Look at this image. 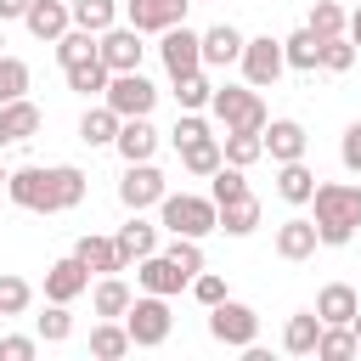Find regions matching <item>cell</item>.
<instances>
[{
	"label": "cell",
	"mask_w": 361,
	"mask_h": 361,
	"mask_svg": "<svg viewBox=\"0 0 361 361\" xmlns=\"http://www.w3.org/2000/svg\"><path fill=\"white\" fill-rule=\"evenodd\" d=\"M6 192L28 214H62V209H79L85 203V169L79 164H51V169L28 164V169H11Z\"/></svg>",
	"instance_id": "1"
},
{
	"label": "cell",
	"mask_w": 361,
	"mask_h": 361,
	"mask_svg": "<svg viewBox=\"0 0 361 361\" xmlns=\"http://www.w3.org/2000/svg\"><path fill=\"white\" fill-rule=\"evenodd\" d=\"M310 203H316L322 248H344V243L361 231V186H355V180H322Z\"/></svg>",
	"instance_id": "2"
},
{
	"label": "cell",
	"mask_w": 361,
	"mask_h": 361,
	"mask_svg": "<svg viewBox=\"0 0 361 361\" xmlns=\"http://www.w3.org/2000/svg\"><path fill=\"white\" fill-rule=\"evenodd\" d=\"M158 226L169 231V237H209V231H220V203L214 197H192V192H164V203H158Z\"/></svg>",
	"instance_id": "3"
},
{
	"label": "cell",
	"mask_w": 361,
	"mask_h": 361,
	"mask_svg": "<svg viewBox=\"0 0 361 361\" xmlns=\"http://www.w3.org/2000/svg\"><path fill=\"white\" fill-rule=\"evenodd\" d=\"M209 107H214V118L226 130H265L271 124V113H265V102H259L254 85H214Z\"/></svg>",
	"instance_id": "4"
},
{
	"label": "cell",
	"mask_w": 361,
	"mask_h": 361,
	"mask_svg": "<svg viewBox=\"0 0 361 361\" xmlns=\"http://www.w3.org/2000/svg\"><path fill=\"white\" fill-rule=\"evenodd\" d=\"M124 327H130L135 350H158V344L169 338V327H175V316H169V299H164V293H141V299L124 310Z\"/></svg>",
	"instance_id": "5"
},
{
	"label": "cell",
	"mask_w": 361,
	"mask_h": 361,
	"mask_svg": "<svg viewBox=\"0 0 361 361\" xmlns=\"http://www.w3.org/2000/svg\"><path fill=\"white\" fill-rule=\"evenodd\" d=\"M102 102H107L118 118H147V113H152V102H158V85H152L141 68H130V73H113V79H107Z\"/></svg>",
	"instance_id": "6"
},
{
	"label": "cell",
	"mask_w": 361,
	"mask_h": 361,
	"mask_svg": "<svg viewBox=\"0 0 361 361\" xmlns=\"http://www.w3.org/2000/svg\"><path fill=\"white\" fill-rule=\"evenodd\" d=\"M209 333H214V344H226V350H248V344L259 338V316L226 293L220 305H209Z\"/></svg>",
	"instance_id": "7"
},
{
	"label": "cell",
	"mask_w": 361,
	"mask_h": 361,
	"mask_svg": "<svg viewBox=\"0 0 361 361\" xmlns=\"http://www.w3.org/2000/svg\"><path fill=\"white\" fill-rule=\"evenodd\" d=\"M282 68H288V56H282V39H271V34H254V39L243 45V79H248L254 90H271V85L282 79Z\"/></svg>",
	"instance_id": "8"
},
{
	"label": "cell",
	"mask_w": 361,
	"mask_h": 361,
	"mask_svg": "<svg viewBox=\"0 0 361 361\" xmlns=\"http://www.w3.org/2000/svg\"><path fill=\"white\" fill-rule=\"evenodd\" d=\"M158 56H164L169 79H180V73H197V68H203V34H192L186 23L164 28V34H158Z\"/></svg>",
	"instance_id": "9"
},
{
	"label": "cell",
	"mask_w": 361,
	"mask_h": 361,
	"mask_svg": "<svg viewBox=\"0 0 361 361\" xmlns=\"http://www.w3.org/2000/svg\"><path fill=\"white\" fill-rule=\"evenodd\" d=\"M164 192H169V180L158 175L152 158L124 164V180H118V203H124V209H152V203H164Z\"/></svg>",
	"instance_id": "10"
},
{
	"label": "cell",
	"mask_w": 361,
	"mask_h": 361,
	"mask_svg": "<svg viewBox=\"0 0 361 361\" xmlns=\"http://www.w3.org/2000/svg\"><path fill=\"white\" fill-rule=\"evenodd\" d=\"M135 282H141V293H180V288H192V271H180L169 254H147V259H135Z\"/></svg>",
	"instance_id": "11"
},
{
	"label": "cell",
	"mask_w": 361,
	"mask_h": 361,
	"mask_svg": "<svg viewBox=\"0 0 361 361\" xmlns=\"http://www.w3.org/2000/svg\"><path fill=\"white\" fill-rule=\"evenodd\" d=\"M186 6H192V0H124V17H130V28H141V34H164V28L186 23Z\"/></svg>",
	"instance_id": "12"
},
{
	"label": "cell",
	"mask_w": 361,
	"mask_h": 361,
	"mask_svg": "<svg viewBox=\"0 0 361 361\" xmlns=\"http://www.w3.org/2000/svg\"><path fill=\"white\" fill-rule=\"evenodd\" d=\"M85 288H90V265H85L79 254H62V259L45 271V299H56V305H73Z\"/></svg>",
	"instance_id": "13"
},
{
	"label": "cell",
	"mask_w": 361,
	"mask_h": 361,
	"mask_svg": "<svg viewBox=\"0 0 361 361\" xmlns=\"http://www.w3.org/2000/svg\"><path fill=\"white\" fill-rule=\"evenodd\" d=\"M141 51H147V45H141V28H130V23H124V28L113 23V28L102 34V62H107L113 73H130V68H141Z\"/></svg>",
	"instance_id": "14"
},
{
	"label": "cell",
	"mask_w": 361,
	"mask_h": 361,
	"mask_svg": "<svg viewBox=\"0 0 361 361\" xmlns=\"http://www.w3.org/2000/svg\"><path fill=\"white\" fill-rule=\"evenodd\" d=\"M23 23H28L34 39H51V45H56V39L73 28V6H68V0H34V6L23 11Z\"/></svg>",
	"instance_id": "15"
},
{
	"label": "cell",
	"mask_w": 361,
	"mask_h": 361,
	"mask_svg": "<svg viewBox=\"0 0 361 361\" xmlns=\"http://www.w3.org/2000/svg\"><path fill=\"white\" fill-rule=\"evenodd\" d=\"M355 310H361V293H355L350 282H327V288L316 293V316H322V327H350Z\"/></svg>",
	"instance_id": "16"
},
{
	"label": "cell",
	"mask_w": 361,
	"mask_h": 361,
	"mask_svg": "<svg viewBox=\"0 0 361 361\" xmlns=\"http://www.w3.org/2000/svg\"><path fill=\"white\" fill-rule=\"evenodd\" d=\"M39 124H45V113H39L28 96H17V102H0V147L39 135Z\"/></svg>",
	"instance_id": "17"
},
{
	"label": "cell",
	"mask_w": 361,
	"mask_h": 361,
	"mask_svg": "<svg viewBox=\"0 0 361 361\" xmlns=\"http://www.w3.org/2000/svg\"><path fill=\"white\" fill-rule=\"evenodd\" d=\"M305 147H310V135H305V124H299V118H271V124H265V152H271L276 164L305 158Z\"/></svg>",
	"instance_id": "18"
},
{
	"label": "cell",
	"mask_w": 361,
	"mask_h": 361,
	"mask_svg": "<svg viewBox=\"0 0 361 361\" xmlns=\"http://www.w3.org/2000/svg\"><path fill=\"white\" fill-rule=\"evenodd\" d=\"M113 243H118L124 265H135V259L158 254V226H147V220H141V209H130V220H124V226L113 231Z\"/></svg>",
	"instance_id": "19"
},
{
	"label": "cell",
	"mask_w": 361,
	"mask_h": 361,
	"mask_svg": "<svg viewBox=\"0 0 361 361\" xmlns=\"http://www.w3.org/2000/svg\"><path fill=\"white\" fill-rule=\"evenodd\" d=\"M316 248H322V231H316V220L293 214V220H282V226H276V254H282V259H310Z\"/></svg>",
	"instance_id": "20"
},
{
	"label": "cell",
	"mask_w": 361,
	"mask_h": 361,
	"mask_svg": "<svg viewBox=\"0 0 361 361\" xmlns=\"http://www.w3.org/2000/svg\"><path fill=\"white\" fill-rule=\"evenodd\" d=\"M243 34L231 28V23H214L209 34H203V68H231V62H243Z\"/></svg>",
	"instance_id": "21"
},
{
	"label": "cell",
	"mask_w": 361,
	"mask_h": 361,
	"mask_svg": "<svg viewBox=\"0 0 361 361\" xmlns=\"http://www.w3.org/2000/svg\"><path fill=\"white\" fill-rule=\"evenodd\" d=\"M73 254L90 265V276H113V271H124V254H118V243H113V237H96V231H85V237L73 243Z\"/></svg>",
	"instance_id": "22"
},
{
	"label": "cell",
	"mask_w": 361,
	"mask_h": 361,
	"mask_svg": "<svg viewBox=\"0 0 361 361\" xmlns=\"http://www.w3.org/2000/svg\"><path fill=\"white\" fill-rule=\"evenodd\" d=\"M282 56H288V68L293 73H316L322 68V34L305 23V28H293L288 39H282Z\"/></svg>",
	"instance_id": "23"
},
{
	"label": "cell",
	"mask_w": 361,
	"mask_h": 361,
	"mask_svg": "<svg viewBox=\"0 0 361 361\" xmlns=\"http://www.w3.org/2000/svg\"><path fill=\"white\" fill-rule=\"evenodd\" d=\"M113 147H118V158H124V164H141V158H152V152H158V130H152L147 118H124Z\"/></svg>",
	"instance_id": "24"
},
{
	"label": "cell",
	"mask_w": 361,
	"mask_h": 361,
	"mask_svg": "<svg viewBox=\"0 0 361 361\" xmlns=\"http://www.w3.org/2000/svg\"><path fill=\"white\" fill-rule=\"evenodd\" d=\"M135 305V293H130V282L113 271V276H102L96 282V293H90V310L96 316H107V322H124V310Z\"/></svg>",
	"instance_id": "25"
},
{
	"label": "cell",
	"mask_w": 361,
	"mask_h": 361,
	"mask_svg": "<svg viewBox=\"0 0 361 361\" xmlns=\"http://www.w3.org/2000/svg\"><path fill=\"white\" fill-rule=\"evenodd\" d=\"M316 338H322V316L316 310H293L288 327H282V350L288 355H316Z\"/></svg>",
	"instance_id": "26"
},
{
	"label": "cell",
	"mask_w": 361,
	"mask_h": 361,
	"mask_svg": "<svg viewBox=\"0 0 361 361\" xmlns=\"http://www.w3.org/2000/svg\"><path fill=\"white\" fill-rule=\"evenodd\" d=\"M118 124H124V118H118L107 102H102V107H85V118H79V141H85V147H113V141H118Z\"/></svg>",
	"instance_id": "27"
},
{
	"label": "cell",
	"mask_w": 361,
	"mask_h": 361,
	"mask_svg": "<svg viewBox=\"0 0 361 361\" xmlns=\"http://www.w3.org/2000/svg\"><path fill=\"white\" fill-rule=\"evenodd\" d=\"M220 152H226V164L248 169V164L265 158V130H226V135H220Z\"/></svg>",
	"instance_id": "28"
},
{
	"label": "cell",
	"mask_w": 361,
	"mask_h": 361,
	"mask_svg": "<svg viewBox=\"0 0 361 361\" xmlns=\"http://www.w3.org/2000/svg\"><path fill=\"white\" fill-rule=\"evenodd\" d=\"M276 197H282V203H310V197H316V175L305 169V158L276 164Z\"/></svg>",
	"instance_id": "29"
},
{
	"label": "cell",
	"mask_w": 361,
	"mask_h": 361,
	"mask_svg": "<svg viewBox=\"0 0 361 361\" xmlns=\"http://www.w3.org/2000/svg\"><path fill=\"white\" fill-rule=\"evenodd\" d=\"M130 350H135V338H130V327H124V322H107V316H102V322L90 327V355L118 361V355H130Z\"/></svg>",
	"instance_id": "30"
},
{
	"label": "cell",
	"mask_w": 361,
	"mask_h": 361,
	"mask_svg": "<svg viewBox=\"0 0 361 361\" xmlns=\"http://www.w3.org/2000/svg\"><path fill=\"white\" fill-rule=\"evenodd\" d=\"M62 73H68V90H79V96H102L107 79H113V68L102 62V51L85 56V62H73V68H62Z\"/></svg>",
	"instance_id": "31"
},
{
	"label": "cell",
	"mask_w": 361,
	"mask_h": 361,
	"mask_svg": "<svg viewBox=\"0 0 361 361\" xmlns=\"http://www.w3.org/2000/svg\"><path fill=\"white\" fill-rule=\"evenodd\" d=\"M254 226H259V197H254V192L220 203V231H226V237H248Z\"/></svg>",
	"instance_id": "32"
},
{
	"label": "cell",
	"mask_w": 361,
	"mask_h": 361,
	"mask_svg": "<svg viewBox=\"0 0 361 361\" xmlns=\"http://www.w3.org/2000/svg\"><path fill=\"white\" fill-rule=\"evenodd\" d=\"M180 164H186V175H214V169L226 164V152H220L214 135H197V141L180 147Z\"/></svg>",
	"instance_id": "33"
},
{
	"label": "cell",
	"mask_w": 361,
	"mask_h": 361,
	"mask_svg": "<svg viewBox=\"0 0 361 361\" xmlns=\"http://www.w3.org/2000/svg\"><path fill=\"white\" fill-rule=\"evenodd\" d=\"M355 355H361L355 327H322V338H316V361H355Z\"/></svg>",
	"instance_id": "34"
},
{
	"label": "cell",
	"mask_w": 361,
	"mask_h": 361,
	"mask_svg": "<svg viewBox=\"0 0 361 361\" xmlns=\"http://www.w3.org/2000/svg\"><path fill=\"white\" fill-rule=\"evenodd\" d=\"M96 51H102V34L79 28V23H73V28L56 39V62H62V68H73V62H85V56H96Z\"/></svg>",
	"instance_id": "35"
},
{
	"label": "cell",
	"mask_w": 361,
	"mask_h": 361,
	"mask_svg": "<svg viewBox=\"0 0 361 361\" xmlns=\"http://www.w3.org/2000/svg\"><path fill=\"white\" fill-rule=\"evenodd\" d=\"M68 6H73V23L90 34H107L118 23V0H68Z\"/></svg>",
	"instance_id": "36"
},
{
	"label": "cell",
	"mask_w": 361,
	"mask_h": 361,
	"mask_svg": "<svg viewBox=\"0 0 361 361\" xmlns=\"http://www.w3.org/2000/svg\"><path fill=\"white\" fill-rule=\"evenodd\" d=\"M209 96H214V85H209V73H203V68L175 79V102H180V113H203V107H209Z\"/></svg>",
	"instance_id": "37"
},
{
	"label": "cell",
	"mask_w": 361,
	"mask_h": 361,
	"mask_svg": "<svg viewBox=\"0 0 361 361\" xmlns=\"http://www.w3.org/2000/svg\"><path fill=\"white\" fill-rule=\"evenodd\" d=\"M28 305H34V288L17 271H0V316H23Z\"/></svg>",
	"instance_id": "38"
},
{
	"label": "cell",
	"mask_w": 361,
	"mask_h": 361,
	"mask_svg": "<svg viewBox=\"0 0 361 361\" xmlns=\"http://www.w3.org/2000/svg\"><path fill=\"white\" fill-rule=\"evenodd\" d=\"M209 197H214V203H231V197H248V180H243V169H237V164H220V169L209 175Z\"/></svg>",
	"instance_id": "39"
},
{
	"label": "cell",
	"mask_w": 361,
	"mask_h": 361,
	"mask_svg": "<svg viewBox=\"0 0 361 361\" xmlns=\"http://www.w3.org/2000/svg\"><path fill=\"white\" fill-rule=\"evenodd\" d=\"M34 333H39L45 344L73 338V316H68V305H56V299H51V310H45V316H34Z\"/></svg>",
	"instance_id": "40"
},
{
	"label": "cell",
	"mask_w": 361,
	"mask_h": 361,
	"mask_svg": "<svg viewBox=\"0 0 361 361\" xmlns=\"http://www.w3.org/2000/svg\"><path fill=\"white\" fill-rule=\"evenodd\" d=\"M350 62H355V39H350V34L322 39V73H344Z\"/></svg>",
	"instance_id": "41"
},
{
	"label": "cell",
	"mask_w": 361,
	"mask_h": 361,
	"mask_svg": "<svg viewBox=\"0 0 361 361\" xmlns=\"http://www.w3.org/2000/svg\"><path fill=\"white\" fill-rule=\"evenodd\" d=\"M310 28H316L322 39H333V34H344V28H350V17H344L333 0H316V6H310Z\"/></svg>",
	"instance_id": "42"
},
{
	"label": "cell",
	"mask_w": 361,
	"mask_h": 361,
	"mask_svg": "<svg viewBox=\"0 0 361 361\" xmlns=\"http://www.w3.org/2000/svg\"><path fill=\"white\" fill-rule=\"evenodd\" d=\"M28 90V62H17V56H0V102H17Z\"/></svg>",
	"instance_id": "43"
},
{
	"label": "cell",
	"mask_w": 361,
	"mask_h": 361,
	"mask_svg": "<svg viewBox=\"0 0 361 361\" xmlns=\"http://www.w3.org/2000/svg\"><path fill=\"white\" fill-rule=\"evenodd\" d=\"M39 344H45L39 333H34V338H28V333H6V338H0V361H34Z\"/></svg>",
	"instance_id": "44"
},
{
	"label": "cell",
	"mask_w": 361,
	"mask_h": 361,
	"mask_svg": "<svg viewBox=\"0 0 361 361\" xmlns=\"http://www.w3.org/2000/svg\"><path fill=\"white\" fill-rule=\"evenodd\" d=\"M164 254H169V259H175L180 271H192V276L203 271V248H197V237H175V243H169Z\"/></svg>",
	"instance_id": "45"
},
{
	"label": "cell",
	"mask_w": 361,
	"mask_h": 361,
	"mask_svg": "<svg viewBox=\"0 0 361 361\" xmlns=\"http://www.w3.org/2000/svg\"><path fill=\"white\" fill-rule=\"evenodd\" d=\"M192 299H197L203 310H209V305H220V299H226V276H214V271H197V276H192Z\"/></svg>",
	"instance_id": "46"
},
{
	"label": "cell",
	"mask_w": 361,
	"mask_h": 361,
	"mask_svg": "<svg viewBox=\"0 0 361 361\" xmlns=\"http://www.w3.org/2000/svg\"><path fill=\"white\" fill-rule=\"evenodd\" d=\"M338 158H344V169H350V175H361V118L344 130V141H338Z\"/></svg>",
	"instance_id": "47"
},
{
	"label": "cell",
	"mask_w": 361,
	"mask_h": 361,
	"mask_svg": "<svg viewBox=\"0 0 361 361\" xmlns=\"http://www.w3.org/2000/svg\"><path fill=\"white\" fill-rule=\"evenodd\" d=\"M197 135H209V124H203L197 113H180V118H175V130H169V141H175V147H186V141H197Z\"/></svg>",
	"instance_id": "48"
},
{
	"label": "cell",
	"mask_w": 361,
	"mask_h": 361,
	"mask_svg": "<svg viewBox=\"0 0 361 361\" xmlns=\"http://www.w3.org/2000/svg\"><path fill=\"white\" fill-rule=\"evenodd\" d=\"M34 0H0V23H11V17H23Z\"/></svg>",
	"instance_id": "49"
},
{
	"label": "cell",
	"mask_w": 361,
	"mask_h": 361,
	"mask_svg": "<svg viewBox=\"0 0 361 361\" xmlns=\"http://www.w3.org/2000/svg\"><path fill=\"white\" fill-rule=\"evenodd\" d=\"M344 34H350V39H355V51H361V6L350 11V28H344Z\"/></svg>",
	"instance_id": "50"
},
{
	"label": "cell",
	"mask_w": 361,
	"mask_h": 361,
	"mask_svg": "<svg viewBox=\"0 0 361 361\" xmlns=\"http://www.w3.org/2000/svg\"><path fill=\"white\" fill-rule=\"evenodd\" d=\"M6 180H11V169H6V164H0V186H6Z\"/></svg>",
	"instance_id": "51"
},
{
	"label": "cell",
	"mask_w": 361,
	"mask_h": 361,
	"mask_svg": "<svg viewBox=\"0 0 361 361\" xmlns=\"http://www.w3.org/2000/svg\"><path fill=\"white\" fill-rule=\"evenodd\" d=\"M350 327H355V338H361V310H355V322H350Z\"/></svg>",
	"instance_id": "52"
},
{
	"label": "cell",
	"mask_w": 361,
	"mask_h": 361,
	"mask_svg": "<svg viewBox=\"0 0 361 361\" xmlns=\"http://www.w3.org/2000/svg\"><path fill=\"white\" fill-rule=\"evenodd\" d=\"M0 45H6V28H0ZM0 56H6V51H0Z\"/></svg>",
	"instance_id": "53"
}]
</instances>
